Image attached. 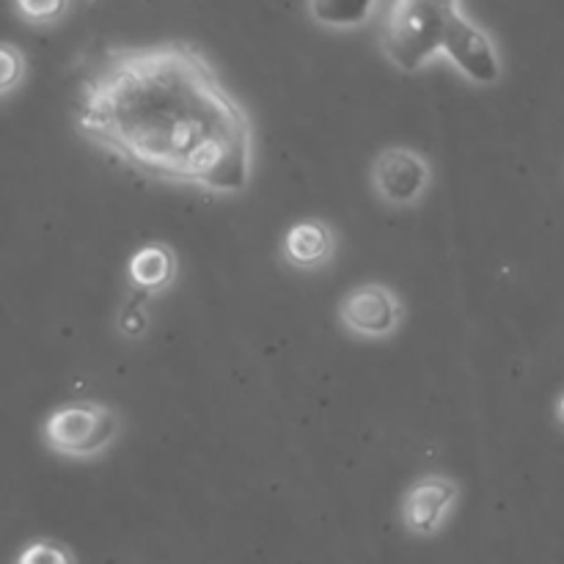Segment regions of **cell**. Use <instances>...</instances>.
<instances>
[{"label":"cell","mask_w":564,"mask_h":564,"mask_svg":"<svg viewBox=\"0 0 564 564\" xmlns=\"http://www.w3.org/2000/svg\"><path fill=\"white\" fill-rule=\"evenodd\" d=\"M72 124L147 180L209 196H240L251 185V113L187 39L99 50L77 83Z\"/></svg>","instance_id":"obj_1"},{"label":"cell","mask_w":564,"mask_h":564,"mask_svg":"<svg viewBox=\"0 0 564 564\" xmlns=\"http://www.w3.org/2000/svg\"><path fill=\"white\" fill-rule=\"evenodd\" d=\"M378 44L383 58L405 75H419L441 55L446 31V3L441 0H397L380 6Z\"/></svg>","instance_id":"obj_2"},{"label":"cell","mask_w":564,"mask_h":564,"mask_svg":"<svg viewBox=\"0 0 564 564\" xmlns=\"http://www.w3.org/2000/svg\"><path fill=\"white\" fill-rule=\"evenodd\" d=\"M121 433L119 413L97 400H77L50 411L42 422V441L66 460H94L116 444Z\"/></svg>","instance_id":"obj_3"},{"label":"cell","mask_w":564,"mask_h":564,"mask_svg":"<svg viewBox=\"0 0 564 564\" xmlns=\"http://www.w3.org/2000/svg\"><path fill=\"white\" fill-rule=\"evenodd\" d=\"M441 55H446L449 64H455V69L479 88L496 86L505 72L501 53L488 28L474 20L466 6L457 0L446 3V31L444 42H441Z\"/></svg>","instance_id":"obj_4"},{"label":"cell","mask_w":564,"mask_h":564,"mask_svg":"<svg viewBox=\"0 0 564 564\" xmlns=\"http://www.w3.org/2000/svg\"><path fill=\"white\" fill-rule=\"evenodd\" d=\"M336 319L356 339H391L405 323V306L394 286L383 281H361L336 303Z\"/></svg>","instance_id":"obj_5"},{"label":"cell","mask_w":564,"mask_h":564,"mask_svg":"<svg viewBox=\"0 0 564 564\" xmlns=\"http://www.w3.org/2000/svg\"><path fill=\"white\" fill-rule=\"evenodd\" d=\"M369 185L386 207H416L433 187V165L419 149L386 147L372 158Z\"/></svg>","instance_id":"obj_6"},{"label":"cell","mask_w":564,"mask_h":564,"mask_svg":"<svg viewBox=\"0 0 564 564\" xmlns=\"http://www.w3.org/2000/svg\"><path fill=\"white\" fill-rule=\"evenodd\" d=\"M460 501V482L446 474H424L408 485L400 501L402 529L413 538L430 540L444 532Z\"/></svg>","instance_id":"obj_7"},{"label":"cell","mask_w":564,"mask_h":564,"mask_svg":"<svg viewBox=\"0 0 564 564\" xmlns=\"http://www.w3.org/2000/svg\"><path fill=\"white\" fill-rule=\"evenodd\" d=\"M339 251L336 229L323 218H301L281 237V259L295 270H323L328 268Z\"/></svg>","instance_id":"obj_8"},{"label":"cell","mask_w":564,"mask_h":564,"mask_svg":"<svg viewBox=\"0 0 564 564\" xmlns=\"http://www.w3.org/2000/svg\"><path fill=\"white\" fill-rule=\"evenodd\" d=\"M176 270H180V264H176L174 248L165 246V242H147L127 259V281L147 301L171 290V284L176 281Z\"/></svg>","instance_id":"obj_9"},{"label":"cell","mask_w":564,"mask_h":564,"mask_svg":"<svg viewBox=\"0 0 564 564\" xmlns=\"http://www.w3.org/2000/svg\"><path fill=\"white\" fill-rule=\"evenodd\" d=\"M375 11H380V3H334V0H323V3L308 6V14L317 20V25L336 28V31L361 28L364 22L372 20Z\"/></svg>","instance_id":"obj_10"},{"label":"cell","mask_w":564,"mask_h":564,"mask_svg":"<svg viewBox=\"0 0 564 564\" xmlns=\"http://www.w3.org/2000/svg\"><path fill=\"white\" fill-rule=\"evenodd\" d=\"M14 564H77L75 551L61 540H31L20 549Z\"/></svg>","instance_id":"obj_11"},{"label":"cell","mask_w":564,"mask_h":564,"mask_svg":"<svg viewBox=\"0 0 564 564\" xmlns=\"http://www.w3.org/2000/svg\"><path fill=\"white\" fill-rule=\"evenodd\" d=\"M28 77V58L17 44L0 42V99L14 94Z\"/></svg>","instance_id":"obj_12"},{"label":"cell","mask_w":564,"mask_h":564,"mask_svg":"<svg viewBox=\"0 0 564 564\" xmlns=\"http://www.w3.org/2000/svg\"><path fill=\"white\" fill-rule=\"evenodd\" d=\"M66 11H69L66 0H47V3L20 0V3H14V14L28 25H53V22L64 20Z\"/></svg>","instance_id":"obj_13"},{"label":"cell","mask_w":564,"mask_h":564,"mask_svg":"<svg viewBox=\"0 0 564 564\" xmlns=\"http://www.w3.org/2000/svg\"><path fill=\"white\" fill-rule=\"evenodd\" d=\"M143 303H147V297H138V301H130L121 306L116 325H119V334L127 336V339H141L147 334L149 314L143 308Z\"/></svg>","instance_id":"obj_14"}]
</instances>
